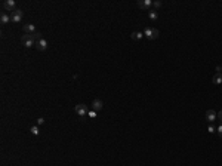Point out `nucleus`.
I'll list each match as a JSON object with an SVG mask.
<instances>
[{
	"label": "nucleus",
	"mask_w": 222,
	"mask_h": 166,
	"mask_svg": "<svg viewBox=\"0 0 222 166\" xmlns=\"http://www.w3.org/2000/svg\"><path fill=\"white\" fill-rule=\"evenodd\" d=\"M40 36H42V34H40L39 31L34 33V34H24V36L21 37V40H22V43H24L25 47H33V46H36L37 40L42 39Z\"/></svg>",
	"instance_id": "1"
},
{
	"label": "nucleus",
	"mask_w": 222,
	"mask_h": 166,
	"mask_svg": "<svg viewBox=\"0 0 222 166\" xmlns=\"http://www.w3.org/2000/svg\"><path fill=\"white\" fill-rule=\"evenodd\" d=\"M144 36L148 39V40H156L159 36H160V31L157 28H151V27H147L144 30Z\"/></svg>",
	"instance_id": "2"
},
{
	"label": "nucleus",
	"mask_w": 222,
	"mask_h": 166,
	"mask_svg": "<svg viewBox=\"0 0 222 166\" xmlns=\"http://www.w3.org/2000/svg\"><path fill=\"white\" fill-rule=\"evenodd\" d=\"M74 111L77 113V116H80V119H83V117H86V114L89 113L88 107L85 105V104H77L76 107H74Z\"/></svg>",
	"instance_id": "3"
},
{
	"label": "nucleus",
	"mask_w": 222,
	"mask_h": 166,
	"mask_svg": "<svg viewBox=\"0 0 222 166\" xmlns=\"http://www.w3.org/2000/svg\"><path fill=\"white\" fill-rule=\"evenodd\" d=\"M1 6H3V9L7 10V12H13V10H16V3H15L13 0H4V1L1 3Z\"/></svg>",
	"instance_id": "4"
},
{
	"label": "nucleus",
	"mask_w": 222,
	"mask_h": 166,
	"mask_svg": "<svg viewBox=\"0 0 222 166\" xmlns=\"http://www.w3.org/2000/svg\"><path fill=\"white\" fill-rule=\"evenodd\" d=\"M22 16H24V12H22L21 9H16V10H13V12L10 13V21H12V22H21Z\"/></svg>",
	"instance_id": "5"
},
{
	"label": "nucleus",
	"mask_w": 222,
	"mask_h": 166,
	"mask_svg": "<svg viewBox=\"0 0 222 166\" xmlns=\"http://www.w3.org/2000/svg\"><path fill=\"white\" fill-rule=\"evenodd\" d=\"M22 31H24V34H34V33H37L34 24H24L22 25Z\"/></svg>",
	"instance_id": "6"
},
{
	"label": "nucleus",
	"mask_w": 222,
	"mask_h": 166,
	"mask_svg": "<svg viewBox=\"0 0 222 166\" xmlns=\"http://www.w3.org/2000/svg\"><path fill=\"white\" fill-rule=\"evenodd\" d=\"M36 49H37L39 52H44V50L47 49V42L44 40V39L37 40V43H36Z\"/></svg>",
	"instance_id": "7"
},
{
	"label": "nucleus",
	"mask_w": 222,
	"mask_h": 166,
	"mask_svg": "<svg viewBox=\"0 0 222 166\" xmlns=\"http://www.w3.org/2000/svg\"><path fill=\"white\" fill-rule=\"evenodd\" d=\"M138 6H139L141 9L148 10V9L153 6V1H151V0H139V1H138Z\"/></svg>",
	"instance_id": "8"
},
{
	"label": "nucleus",
	"mask_w": 222,
	"mask_h": 166,
	"mask_svg": "<svg viewBox=\"0 0 222 166\" xmlns=\"http://www.w3.org/2000/svg\"><path fill=\"white\" fill-rule=\"evenodd\" d=\"M206 120H207L209 123L215 122V120H216V111H215V110H207V111H206Z\"/></svg>",
	"instance_id": "9"
},
{
	"label": "nucleus",
	"mask_w": 222,
	"mask_h": 166,
	"mask_svg": "<svg viewBox=\"0 0 222 166\" xmlns=\"http://www.w3.org/2000/svg\"><path fill=\"white\" fill-rule=\"evenodd\" d=\"M102 107H104V102H102L101 99H95V101L92 102V110H95V111L102 110Z\"/></svg>",
	"instance_id": "10"
},
{
	"label": "nucleus",
	"mask_w": 222,
	"mask_h": 166,
	"mask_svg": "<svg viewBox=\"0 0 222 166\" xmlns=\"http://www.w3.org/2000/svg\"><path fill=\"white\" fill-rule=\"evenodd\" d=\"M212 83H213V84H221L222 83V73H216V74L212 77Z\"/></svg>",
	"instance_id": "11"
},
{
	"label": "nucleus",
	"mask_w": 222,
	"mask_h": 166,
	"mask_svg": "<svg viewBox=\"0 0 222 166\" xmlns=\"http://www.w3.org/2000/svg\"><path fill=\"white\" fill-rule=\"evenodd\" d=\"M148 18L151 19V21H157L159 19V13H157V10H148Z\"/></svg>",
	"instance_id": "12"
},
{
	"label": "nucleus",
	"mask_w": 222,
	"mask_h": 166,
	"mask_svg": "<svg viewBox=\"0 0 222 166\" xmlns=\"http://www.w3.org/2000/svg\"><path fill=\"white\" fill-rule=\"evenodd\" d=\"M9 21H10V16H9L7 13H4V12H3V13L0 15V22H1V24L4 25V24H7Z\"/></svg>",
	"instance_id": "13"
},
{
	"label": "nucleus",
	"mask_w": 222,
	"mask_h": 166,
	"mask_svg": "<svg viewBox=\"0 0 222 166\" xmlns=\"http://www.w3.org/2000/svg\"><path fill=\"white\" fill-rule=\"evenodd\" d=\"M131 37H132L133 40H141V39L144 37V33H141V31H133L132 34H131Z\"/></svg>",
	"instance_id": "14"
},
{
	"label": "nucleus",
	"mask_w": 222,
	"mask_h": 166,
	"mask_svg": "<svg viewBox=\"0 0 222 166\" xmlns=\"http://www.w3.org/2000/svg\"><path fill=\"white\" fill-rule=\"evenodd\" d=\"M30 130H31V133H33V135H39V133H40L39 126H31V129H30Z\"/></svg>",
	"instance_id": "15"
},
{
	"label": "nucleus",
	"mask_w": 222,
	"mask_h": 166,
	"mask_svg": "<svg viewBox=\"0 0 222 166\" xmlns=\"http://www.w3.org/2000/svg\"><path fill=\"white\" fill-rule=\"evenodd\" d=\"M162 6V1H159V0H156V1H153V7L154 9H159Z\"/></svg>",
	"instance_id": "16"
},
{
	"label": "nucleus",
	"mask_w": 222,
	"mask_h": 166,
	"mask_svg": "<svg viewBox=\"0 0 222 166\" xmlns=\"http://www.w3.org/2000/svg\"><path fill=\"white\" fill-rule=\"evenodd\" d=\"M88 116L90 117V119H95V117H96V111H95V110H90V111L88 113Z\"/></svg>",
	"instance_id": "17"
},
{
	"label": "nucleus",
	"mask_w": 222,
	"mask_h": 166,
	"mask_svg": "<svg viewBox=\"0 0 222 166\" xmlns=\"http://www.w3.org/2000/svg\"><path fill=\"white\" fill-rule=\"evenodd\" d=\"M216 132H218V136H219V138H222V123L219 124L218 127H216Z\"/></svg>",
	"instance_id": "18"
},
{
	"label": "nucleus",
	"mask_w": 222,
	"mask_h": 166,
	"mask_svg": "<svg viewBox=\"0 0 222 166\" xmlns=\"http://www.w3.org/2000/svg\"><path fill=\"white\" fill-rule=\"evenodd\" d=\"M207 130H209L210 133H213V132H216V127H215L213 124H209V127H207Z\"/></svg>",
	"instance_id": "19"
},
{
	"label": "nucleus",
	"mask_w": 222,
	"mask_h": 166,
	"mask_svg": "<svg viewBox=\"0 0 222 166\" xmlns=\"http://www.w3.org/2000/svg\"><path fill=\"white\" fill-rule=\"evenodd\" d=\"M216 119H219V120H221V123H222V110L219 111V113H216Z\"/></svg>",
	"instance_id": "20"
},
{
	"label": "nucleus",
	"mask_w": 222,
	"mask_h": 166,
	"mask_svg": "<svg viewBox=\"0 0 222 166\" xmlns=\"http://www.w3.org/2000/svg\"><path fill=\"white\" fill-rule=\"evenodd\" d=\"M44 123V119L43 117H39V119H37V124H43Z\"/></svg>",
	"instance_id": "21"
},
{
	"label": "nucleus",
	"mask_w": 222,
	"mask_h": 166,
	"mask_svg": "<svg viewBox=\"0 0 222 166\" xmlns=\"http://www.w3.org/2000/svg\"><path fill=\"white\" fill-rule=\"evenodd\" d=\"M216 73H222V67H221V65H218V67H216Z\"/></svg>",
	"instance_id": "22"
}]
</instances>
